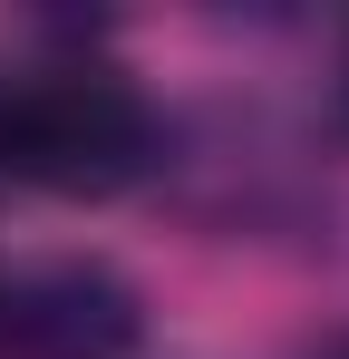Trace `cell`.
<instances>
[{
	"label": "cell",
	"instance_id": "obj_1",
	"mask_svg": "<svg viewBox=\"0 0 349 359\" xmlns=\"http://www.w3.org/2000/svg\"><path fill=\"white\" fill-rule=\"evenodd\" d=\"M156 165V107L107 59L10 68V184L68 204H107Z\"/></svg>",
	"mask_w": 349,
	"mask_h": 359
},
{
	"label": "cell",
	"instance_id": "obj_2",
	"mask_svg": "<svg viewBox=\"0 0 349 359\" xmlns=\"http://www.w3.org/2000/svg\"><path fill=\"white\" fill-rule=\"evenodd\" d=\"M146 292L107 252H49L0 272V359H136Z\"/></svg>",
	"mask_w": 349,
	"mask_h": 359
},
{
	"label": "cell",
	"instance_id": "obj_3",
	"mask_svg": "<svg viewBox=\"0 0 349 359\" xmlns=\"http://www.w3.org/2000/svg\"><path fill=\"white\" fill-rule=\"evenodd\" d=\"M0 184H10V68H0Z\"/></svg>",
	"mask_w": 349,
	"mask_h": 359
},
{
	"label": "cell",
	"instance_id": "obj_4",
	"mask_svg": "<svg viewBox=\"0 0 349 359\" xmlns=\"http://www.w3.org/2000/svg\"><path fill=\"white\" fill-rule=\"evenodd\" d=\"M320 359H349V330H340V340H330V350H320Z\"/></svg>",
	"mask_w": 349,
	"mask_h": 359
},
{
	"label": "cell",
	"instance_id": "obj_5",
	"mask_svg": "<svg viewBox=\"0 0 349 359\" xmlns=\"http://www.w3.org/2000/svg\"><path fill=\"white\" fill-rule=\"evenodd\" d=\"M340 107H349V59H340Z\"/></svg>",
	"mask_w": 349,
	"mask_h": 359
}]
</instances>
